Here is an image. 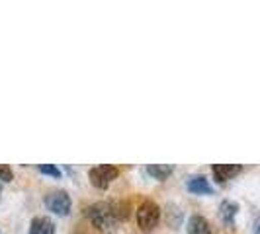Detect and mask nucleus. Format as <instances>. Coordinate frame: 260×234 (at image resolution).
I'll list each match as a JSON object with an SVG mask.
<instances>
[{
  "mask_svg": "<svg viewBox=\"0 0 260 234\" xmlns=\"http://www.w3.org/2000/svg\"><path fill=\"white\" fill-rule=\"evenodd\" d=\"M86 217L88 221L100 230L102 234H114L117 228V217L116 211H114V203L112 201H100V203H94L90 207H86Z\"/></svg>",
  "mask_w": 260,
  "mask_h": 234,
  "instance_id": "f257e3e1",
  "label": "nucleus"
},
{
  "mask_svg": "<svg viewBox=\"0 0 260 234\" xmlns=\"http://www.w3.org/2000/svg\"><path fill=\"white\" fill-rule=\"evenodd\" d=\"M160 221V209L156 205L155 201H151V199H147L143 201L139 209H137V226L145 230V232H149V230H153L156 224Z\"/></svg>",
  "mask_w": 260,
  "mask_h": 234,
  "instance_id": "f03ea898",
  "label": "nucleus"
},
{
  "mask_svg": "<svg viewBox=\"0 0 260 234\" xmlns=\"http://www.w3.org/2000/svg\"><path fill=\"white\" fill-rule=\"evenodd\" d=\"M119 176V170L112 164H100V166H94V168L88 172V178H90V183L98 189H108L110 183L116 180Z\"/></svg>",
  "mask_w": 260,
  "mask_h": 234,
  "instance_id": "7ed1b4c3",
  "label": "nucleus"
},
{
  "mask_svg": "<svg viewBox=\"0 0 260 234\" xmlns=\"http://www.w3.org/2000/svg\"><path fill=\"white\" fill-rule=\"evenodd\" d=\"M45 205H47V209H49L51 213H55V215L67 217V215L71 213L73 201H71V197H69L67 191L55 189V191H49V193L45 195Z\"/></svg>",
  "mask_w": 260,
  "mask_h": 234,
  "instance_id": "20e7f679",
  "label": "nucleus"
},
{
  "mask_svg": "<svg viewBox=\"0 0 260 234\" xmlns=\"http://www.w3.org/2000/svg\"><path fill=\"white\" fill-rule=\"evenodd\" d=\"M241 170L243 166H239V164H213V178H215V182L219 183H225L227 180H233L237 174H241Z\"/></svg>",
  "mask_w": 260,
  "mask_h": 234,
  "instance_id": "39448f33",
  "label": "nucleus"
},
{
  "mask_svg": "<svg viewBox=\"0 0 260 234\" xmlns=\"http://www.w3.org/2000/svg\"><path fill=\"white\" fill-rule=\"evenodd\" d=\"M186 189L190 193L196 195H209L213 193V187L209 185V182L206 180V176H190L186 182Z\"/></svg>",
  "mask_w": 260,
  "mask_h": 234,
  "instance_id": "423d86ee",
  "label": "nucleus"
},
{
  "mask_svg": "<svg viewBox=\"0 0 260 234\" xmlns=\"http://www.w3.org/2000/svg\"><path fill=\"white\" fill-rule=\"evenodd\" d=\"M186 230H188V234H211V224L206 217L192 215L186 222Z\"/></svg>",
  "mask_w": 260,
  "mask_h": 234,
  "instance_id": "0eeeda50",
  "label": "nucleus"
},
{
  "mask_svg": "<svg viewBox=\"0 0 260 234\" xmlns=\"http://www.w3.org/2000/svg\"><path fill=\"white\" fill-rule=\"evenodd\" d=\"M29 234H55V222L49 217H34L29 222Z\"/></svg>",
  "mask_w": 260,
  "mask_h": 234,
  "instance_id": "6e6552de",
  "label": "nucleus"
},
{
  "mask_svg": "<svg viewBox=\"0 0 260 234\" xmlns=\"http://www.w3.org/2000/svg\"><path fill=\"white\" fill-rule=\"evenodd\" d=\"M239 213V203L237 201H231V199H225L219 205V217L221 221L227 224V226H233L235 224V217Z\"/></svg>",
  "mask_w": 260,
  "mask_h": 234,
  "instance_id": "1a4fd4ad",
  "label": "nucleus"
},
{
  "mask_svg": "<svg viewBox=\"0 0 260 234\" xmlns=\"http://www.w3.org/2000/svg\"><path fill=\"white\" fill-rule=\"evenodd\" d=\"M165 213H167V224L169 226H172V228H178L180 224H182V211H180V207L178 205H174V203H169L167 205V209H165Z\"/></svg>",
  "mask_w": 260,
  "mask_h": 234,
  "instance_id": "9d476101",
  "label": "nucleus"
},
{
  "mask_svg": "<svg viewBox=\"0 0 260 234\" xmlns=\"http://www.w3.org/2000/svg\"><path fill=\"white\" fill-rule=\"evenodd\" d=\"M172 170L174 168H172L170 164H149V166H147V172H149L155 180H160V182L169 178L170 174H172Z\"/></svg>",
  "mask_w": 260,
  "mask_h": 234,
  "instance_id": "9b49d317",
  "label": "nucleus"
},
{
  "mask_svg": "<svg viewBox=\"0 0 260 234\" xmlns=\"http://www.w3.org/2000/svg\"><path fill=\"white\" fill-rule=\"evenodd\" d=\"M38 170L41 174H47V176H53V178H61V170L57 168L55 164H39Z\"/></svg>",
  "mask_w": 260,
  "mask_h": 234,
  "instance_id": "f8f14e48",
  "label": "nucleus"
},
{
  "mask_svg": "<svg viewBox=\"0 0 260 234\" xmlns=\"http://www.w3.org/2000/svg\"><path fill=\"white\" fill-rule=\"evenodd\" d=\"M14 172L8 164H0V182H12Z\"/></svg>",
  "mask_w": 260,
  "mask_h": 234,
  "instance_id": "ddd939ff",
  "label": "nucleus"
},
{
  "mask_svg": "<svg viewBox=\"0 0 260 234\" xmlns=\"http://www.w3.org/2000/svg\"><path fill=\"white\" fill-rule=\"evenodd\" d=\"M0 193H2V183H0Z\"/></svg>",
  "mask_w": 260,
  "mask_h": 234,
  "instance_id": "4468645a",
  "label": "nucleus"
}]
</instances>
